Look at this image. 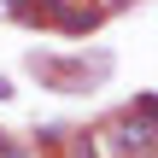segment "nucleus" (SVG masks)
<instances>
[{
    "label": "nucleus",
    "mask_w": 158,
    "mask_h": 158,
    "mask_svg": "<svg viewBox=\"0 0 158 158\" xmlns=\"http://www.w3.org/2000/svg\"><path fill=\"white\" fill-rule=\"evenodd\" d=\"M0 141H6V135H0Z\"/></svg>",
    "instance_id": "obj_5"
},
{
    "label": "nucleus",
    "mask_w": 158,
    "mask_h": 158,
    "mask_svg": "<svg viewBox=\"0 0 158 158\" xmlns=\"http://www.w3.org/2000/svg\"><path fill=\"white\" fill-rule=\"evenodd\" d=\"M0 158H35V152H29L23 141H0Z\"/></svg>",
    "instance_id": "obj_1"
},
{
    "label": "nucleus",
    "mask_w": 158,
    "mask_h": 158,
    "mask_svg": "<svg viewBox=\"0 0 158 158\" xmlns=\"http://www.w3.org/2000/svg\"><path fill=\"white\" fill-rule=\"evenodd\" d=\"M76 158H100V141H94V135H82V141H76Z\"/></svg>",
    "instance_id": "obj_2"
},
{
    "label": "nucleus",
    "mask_w": 158,
    "mask_h": 158,
    "mask_svg": "<svg viewBox=\"0 0 158 158\" xmlns=\"http://www.w3.org/2000/svg\"><path fill=\"white\" fill-rule=\"evenodd\" d=\"M106 6H111V12H123V6H129V0H106Z\"/></svg>",
    "instance_id": "obj_3"
},
{
    "label": "nucleus",
    "mask_w": 158,
    "mask_h": 158,
    "mask_svg": "<svg viewBox=\"0 0 158 158\" xmlns=\"http://www.w3.org/2000/svg\"><path fill=\"white\" fill-rule=\"evenodd\" d=\"M47 6H64V0H47Z\"/></svg>",
    "instance_id": "obj_4"
}]
</instances>
